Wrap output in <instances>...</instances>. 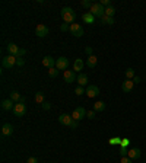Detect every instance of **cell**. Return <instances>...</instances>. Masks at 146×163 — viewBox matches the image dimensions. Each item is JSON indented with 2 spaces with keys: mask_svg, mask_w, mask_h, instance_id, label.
I'll use <instances>...</instances> for the list:
<instances>
[{
  "mask_svg": "<svg viewBox=\"0 0 146 163\" xmlns=\"http://www.w3.org/2000/svg\"><path fill=\"white\" fill-rule=\"evenodd\" d=\"M62 18L64 20V23H75L76 19V13L72 7H63L62 9Z\"/></svg>",
  "mask_w": 146,
  "mask_h": 163,
  "instance_id": "cell-1",
  "label": "cell"
},
{
  "mask_svg": "<svg viewBox=\"0 0 146 163\" xmlns=\"http://www.w3.org/2000/svg\"><path fill=\"white\" fill-rule=\"evenodd\" d=\"M89 12H91L95 18H102V16L105 15V7L101 5V3H94Z\"/></svg>",
  "mask_w": 146,
  "mask_h": 163,
  "instance_id": "cell-2",
  "label": "cell"
},
{
  "mask_svg": "<svg viewBox=\"0 0 146 163\" xmlns=\"http://www.w3.org/2000/svg\"><path fill=\"white\" fill-rule=\"evenodd\" d=\"M13 115L18 118H21L25 115V112H26V105L24 103V102H16L15 103V108H13Z\"/></svg>",
  "mask_w": 146,
  "mask_h": 163,
  "instance_id": "cell-3",
  "label": "cell"
},
{
  "mask_svg": "<svg viewBox=\"0 0 146 163\" xmlns=\"http://www.w3.org/2000/svg\"><path fill=\"white\" fill-rule=\"evenodd\" d=\"M16 61H18V57L9 54V56H6L2 58V66L5 67V69H12V67L16 64Z\"/></svg>",
  "mask_w": 146,
  "mask_h": 163,
  "instance_id": "cell-4",
  "label": "cell"
},
{
  "mask_svg": "<svg viewBox=\"0 0 146 163\" xmlns=\"http://www.w3.org/2000/svg\"><path fill=\"white\" fill-rule=\"evenodd\" d=\"M86 112H88V111H86L85 108L79 107V108H76V109L72 112V118H73V119H76V121H80V119L86 118Z\"/></svg>",
  "mask_w": 146,
  "mask_h": 163,
  "instance_id": "cell-5",
  "label": "cell"
},
{
  "mask_svg": "<svg viewBox=\"0 0 146 163\" xmlns=\"http://www.w3.org/2000/svg\"><path fill=\"white\" fill-rule=\"evenodd\" d=\"M48 32H50V29H48V26H45L44 23H40V25H36L35 28V35L40 36V38H44V36L48 35Z\"/></svg>",
  "mask_w": 146,
  "mask_h": 163,
  "instance_id": "cell-6",
  "label": "cell"
},
{
  "mask_svg": "<svg viewBox=\"0 0 146 163\" xmlns=\"http://www.w3.org/2000/svg\"><path fill=\"white\" fill-rule=\"evenodd\" d=\"M69 31H70V34H72L73 36H78V38H80V36L84 35V28L79 25V23H72Z\"/></svg>",
  "mask_w": 146,
  "mask_h": 163,
  "instance_id": "cell-7",
  "label": "cell"
},
{
  "mask_svg": "<svg viewBox=\"0 0 146 163\" xmlns=\"http://www.w3.org/2000/svg\"><path fill=\"white\" fill-rule=\"evenodd\" d=\"M56 67H57L58 70H67L69 67V60L67 57H58L57 60H56Z\"/></svg>",
  "mask_w": 146,
  "mask_h": 163,
  "instance_id": "cell-8",
  "label": "cell"
},
{
  "mask_svg": "<svg viewBox=\"0 0 146 163\" xmlns=\"http://www.w3.org/2000/svg\"><path fill=\"white\" fill-rule=\"evenodd\" d=\"M6 48H7V51H9V54H11V56H15V57H18V58H19V51H21V48L16 45V44H13V42H9Z\"/></svg>",
  "mask_w": 146,
  "mask_h": 163,
  "instance_id": "cell-9",
  "label": "cell"
},
{
  "mask_svg": "<svg viewBox=\"0 0 146 163\" xmlns=\"http://www.w3.org/2000/svg\"><path fill=\"white\" fill-rule=\"evenodd\" d=\"M86 95L89 98H97L99 95V87L95 86V85H89L88 89H86Z\"/></svg>",
  "mask_w": 146,
  "mask_h": 163,
  "instance_id": "cell-10",
  "label": "cell"
},
{
  "mask_svg": "<svg viewBox=\"0 0 146 163\" xmlns=\"http://www.w3.org/2000/svg\"><path fill=\"white\" fill-rule=\"evenodd\" d=\"M13 108H15V102L12 99H3L2 101V109L3 111H13Z\"/></svg>",
  "mask_w": 146,
  "mask_h": 163,
  "instance_id": "cell-11",
  "label": "cell"
},
{
  "mask_svg": "<svg viewBox=\"0 0 146 163\" xmlns=\"http://www.w3.org/2000/svg\"><path fill=\"white\" fill-rule=\"evenodd\" d=\"M72 121H73L72 115H67V114H62V115L58 117V122L63 124V125H67V127H70Z\"/></svg>",
  "mask_w": 146,
  "mask_h": 163,
  "instance_id": "cell-12",
  "label": "cell"
},
{
  "mask_svg": "<svg viewBox=\"0 0 146 163\" xmlns=\"http://www.w3.org/2000/svg\"><path fill=\"white\" fill-rule=\"evenodd\" d=\"M76 79H78V77H76V71H73V70L64 71V80L67 82V83H72V82H75Z\"/></svg>",
  "mask_w": 146,
  "mask_h": 163,
  "instance_id": "cell-13",
  "label": "cell"
},
{
  "mask_svg": "<svg viewBox=\"0 0 146 163\" xmlns=\"http://www.w3.org/2000/svg\"><path fill=\"white\" fill-rule=\"evenodd\" d=\"M133 86H135L133 80H129V79H126V80L123 82V85H121V89H123V92L129 93V92L133 90Z\"/></svg>",
  "mask_w": 146,
  "mask_h": 163,
  "instance_id": "cell-14",
  "label": "cell"
},
{
  "mask_svg": "<svg viewBox=\"0 0 146 163\" xmlns=\"http://www.w3.org/2000/svg\"><path fill=\"white\" fill-rule=\"evenodd\" d=\"M42 64H44V67L53 69V67L56 66V60H54L51 56H45L44 58H42Z\"/></svg>",
  "mask_w": 146,
  "mask_h": 163,
  "instance_id": "cell-15",
  "label": "cell"
},
{
  "mask_svg": "<svg viewBox=\"0 0 146 163\" xmlns=\"http://www.w3.org/2000/svg\"><path fill=\"white\" fill-rule=\"evenodd\" d=\"M2 134L6 136V137H9L13 134V125L12 124H3L2 125Z\"/></svg>",
  "mask_w": 146,
  "mask_h": 163,
  "instance_id": "cell-16",
  "label": "cell"
},
{
  "mask_svg": "<svg viewBox=\"0 0 146 163\" xmlns=\"http://www.w3.org/2000/svg\"><path fill=\"white\" fill-rule=\"evenodd\" d=\"M82 20H84L85 23H89V25H92L95 22V16L91 13V12H86V13H84L82 15Z\"/></svg>",
  "mask_w": 146,
  "mask_h": 163,
  "instance_id": "cell-17",
  "label": "cell"
},
{
  "mask_svg": "<svg viewBox=\"0 0 146 163\" xmlns=\"http://www.w3.org/2000/svg\"><path fill=\"white\" fill-rule=\"evenodd\" d=\"M78 83L79 86H85V85H88V74H85V73H79L78 76Z\"/></svg>",
  "mask_w": 146,
  "mask_h": 163,
  "instance_id": "cell-18",
  "label": "cell"
},
{
  "mask_svg": "<svg viewBox=\"0 0 146 163\" xmlns=\"http://www.w3.org/2000/svg\"><path fill=\"white\" fill-rule=\"evenodd\" d=\"M140 154H142V152L139 148H131V150H129V154H127V156H129L131 160H135V159L140 157Z\"/></svg>",
  "mask_w": 146,
  "mask_h": 163,
  "instance_id": "cell-19",
  "label": "cell"
},
{
  "mask_svg": "<svg viewBox=\"0 0 146 163\" xmlns=\"http://www.w3.org/2000/svg\"><path fill=\"white\" fill-rule=\"evenodd\" d=\"M97 63H98V58L95 56H89L88 58H86V66H88L89 69H94V67L97 66Z\"/></svg>",
  "mask_w": 146,
  "mask_h": 163,
  "instance_id": "cell-20",
  "label": "cell"
},
{
  "mask_svg": "<svg viewBox=\"0 0 146 163\" xmlns=\"http://www.w3.org/2000/svg\"><path fill=\"white\" fill-rule=\"evenodd\" d=\"M84 61L80 60V58H76L75 60V63H73V71H80L82 69H84Z\"/></svg>",
  "mask_w": 146,
  "mask_h": 163,
  "instance_id": "cell-21",
  "label": "cell"
},
{
  "mask_svg": "<svg viewBox=\"0 0 146 163\" xmlns=\"http://www.w3.org/2000/svg\"><path fill=\"white\" fill-rule=\"evenodd\" d=\"M9 99H12L13 102H21L22 96H21V93L18 90H12L11 93H9Z\"/></svg>",
  "mask_w": 146,
  "mask_h": 163,
  "instance_id": "cell-22",
  "label": "cell"
},
{
  "mask_svg": "<svg viewBox=\"0 0 146 163\" xmlns=\"http://www.w3.org/2000/svg\"><path fill=\"white\" fill-rule=\"evenodd\" d=\"M105 109V103L102 101H98V102H95V105H94V111L95 112H102Z\"/></svg>",
  "mask_w": 146,
  "mask_h": 163,
  "instance_id": "cell-23",
  "label": "cell"
},
{
  "mask_svg": "<svg viewBox=\"0 0 146 163\" xmlns=\"http://www.w3.org/2000/svg\"><path fill=\"white\" fill-rule=\"evenodd\" d=\"M101 22L105 23V25H114V19H113V18H110V16H105V15L101 18Z\"/></svg>",
  "mask_w": 146,
  "mask_h": 163,
  "instance_id": "cell-24",
  "label": "cell"
},
{
  "mask_svg": "<svg viewBox=\"0 0 146 163\" xmlns=\"http://www.w3.org/2000/svg\"><path fill=\"white\" fill-rule=\"evenodd\" d=\"M35 102L36 103H44V93L42 92H36L35 93Z\"/></svg>",
  "mask_w": 146,
  "mask_h": 163,
  "instance_id": "cell-25",
  "label": "cell"
},
{
  "mask_svg": "<svg viewBox=\"0 0 146 163\" xmlns=\"http://www.w3.org/2000/svg\"><path fill=\"white\" fill-rule=\"evenodd\" d=\"M114 13H115V9L113 7V6H110V7H105V16L114 18Z\"/></svg>",
  "mask_w": 146,
  "mask_h": 163,
  "instance_id": "cell-26",
  "label": "cell"
},
{
  "mask_svg": "<svg viewBox=\"0 0 146 163\" xmlns=\"http://www.w3.org/2000/svg\"><path fill=\"white\" fill-rule=\"evenodd\" d=\"M48 76L53 77V79H54V77H57V76H58V69H57V67L48 69Z\"/></svg>",
  "mask_w": 146,
  "mask_h": 163,
  "instance_id": "cell-27",
  "label": "cell"
},
{
  "mask_svg": "<svg viewBox=\"0 0 146 163\" xmlns=\"http://www.w3.org/2000/svg\"><path fill=\"white\" fill-rule=\"evenodd\" d=\"M133 77H135V70H133V69H127V70H126V79L133 80Z\"/></svg>",
  "mask_w": 146,
  "mask_h": 163,
  "instance_id": "cell-28",
  "label": "cell"
},
{
  "mask_svg": "<svg viewBox=\"0 0 146 163\" xmlns=\"http://www.w3.org/2000/svg\"><path fill=\"white\" fill-rule=\"evenodd\" d=\"M92 5H94V3H91V2H89V0H82V2H80V6H82V7H85V9H91V7H92Z\"/></svg>",
  "mask_w": 146,
  "mask_h": 163,
  "instance_id": "cell-29",
  "label": "cell"
},
{
  "mask_svg": "<svg viewBox=\"0 0 146 163\" xmlns=\"http://www.w3.org/2000/svg\"><path fill=\"white\" fill-rule=\"evenodd\" d=\"M75 93H76L78 96H80V95H84V93H86V92L84 90V87H82V86H78L76 89H75Z\"/></svg>",
  "mask_w": 146,
  "mask_h": 163,
  "instance_id": "cell-30",
  "label": "cell"
},
{
  "mask_svg": "<svg viewBox=\"0 0 146 163\" xmlns=\"http://www.w3.org/2000/svg\"><path fill=\"white\" fill-rule=\"evenodd\" d=\"M120 154H121V157H126L129 154V150L126 147H123V146H120Z\"/></svg>",
  "mask_w": 146,
  "mask_h": 163,
  "instance_id": "cell-31",
  "label": "cell"
},
{
  "mask_svg": "<svg viewBox=\"0 0 146 163\" xmlns=\"http://www.w3.org/2000/svg\"><path fill=\"white\" fill-rule=\"evenodd\" d=\"M110 144H121V138H118V137L111 138V140H110Z\"/></svg>",
  "mask_w": 146,
  "mask_h": 163,
  "instance_id": "cell-32",
  "label": "cell"
},
{
  "mask_svg": "<svg viewBox=\"0 0 146 163\" xmlns=\"http://www.w3.org/2000/svg\"><path fill=\"white\" fill-rule=\"evenodd\" d=\"M86 118H89V119H94V118H95V111H94V109L86 112Z\"/></svg>",
  "mask_w": 146,
  "mask_h": 163,
  "instance_id": "cell-33",
  "label": "cell"
},
{
  "mask_svg": "<svg viewBox=\"0 0 146 163\" xmlns=\"http://www.w3.org/2000/svg\"><path fill=\"white\" fill-rule=\"evenodd\" d=\"M99 3L104 6V7H110V6H111V2H110V0H101Z\"/></svg>",
  "mask_w": 146,
  "mask_h": 163,
  "instance_id": "cell-34",
  "label": "cell"
},
{
  "mask_svg": "<svg viewBox=\"0 0 146 163\" xmlns=\"http://www.w3.org/2000/svg\"><path fill=\"white\" fill-rule=\"evenodd\" d=\"M42 109H45V111L51 109V103H50V102H44V103H42Z\"/></svg>",
  "mask_w": 146,
  "mask_h": 163,
  "instance_id": "cell-35",
  "label": "cell"
},
{
  "mask_svg": "<svg viewBox=\"0 0 146 163\" xmlns=\"http://www.w3.org/2000/svg\"><path fill=\"white\" fill-rule=\"evenodd\" d=\"M85 52L88 54V57H89V56H94V54H92V52H94L92 47H86V48H85Z\"/></svg>",
  "mask_w": 146,
  "mask_h": 163,
  "instance_id": "cell-36",
  "label": "cell"
},
{
  "mask_svg": "<svg viewBox=\"0 0 146 163\" xmlns=\"http://www.w3.org/2000/svg\"><path fill=\"white\" fill-rule=\"evenodd\" d=\"M121 163H133V160L129 156H126V157H121Z\"/></svg>",
  "mask_w": 146,
  "mask_h": 163,
  "instance_id": "cell-37",
  "label": "cell"
},
{
  "mask_svg": "<svg viewBox=\"0 0 146 163\" xmlns=\"http://www.w3.org/2000/svg\"><path fill=\"white\" fill-rule=\"evenodd\" d=\"M78 125H79V121H76V119H73V121H72V124H70V128H73V130H75V128H78Z\"/></svg>",
  "mask_w": 146,
  "mask_h": 163,
  "instance_id": "cell-38",
  "label": "cell"
},
{
  "mask_svg": "<svg viewBox=\"0 0 146 163\" xmlns=\"http://www.w3.org/2000/svg\"><path fill=\"white\" fill-rule=\"evenodd\" d=\"M16 64H18L19 67H22L24 64H25V61H24V58H22V57H19V58H18V61H16Z\"/></svg>",
  "mask_w": 146,
  "mask_h": 163,
  "instance_id": "cell-39",
  "label": "cell"
},
{
  "mask_svg": "<svg viewBox=\"0 0 146 163\" xmlns=\"http://www.w3.org/2000/svg\"><path fill=\"white\" fill-rule=\"evenodd\" d=\"M129 140H127V138H123V140H121V144L120 146H123V147H127V146H129Z\"/></svg>",
  "mask_w": 146,
  "mask_h": 163,
  "instance_id": "cell-40",
  "label": "cell"
},
{
  "mask_svg": "<svg viewBox=\"0 0 146 163\" xmlns=\"http://www.w3.org/2000/svg\"><path fill=\"white\" fill-rule=\"evenodd\" d=\"M26 163H38V159L36 157H29L26 160Z\"/></svg>",
  "mask_w": 146,
  "mask_h": 163,
  "instance_id": "cell-41",
  "label": "cell"
},
{
  "mask_svg": "<svg viewBox=\"0 0 146 163\" xmlns=\"http://www.w3.org/2000/svg\"><path fill=\"white\" fill-rule=\"evenodd\" d=\"M60 29L64 32V31H67V29H70V26H67V23H63L62 26H60Z\"/></svg>",
  "mask_w": 146,
  "mask_h": 163,
  "instance_id": "cell-42",
  "label": "cell"
},
{
  "mask_svg": "<svg viewBox=\"0 0 146 163\" xmlns=\"http://www.w3.org/2000/svg\"><path fill=\"white\" fill-rule=\"evenodd\" d=\"M139 82H140V77H139V76L133 77V83H139Z\"/></svg>",
  "mask_w": 146,
  "mask_h": 163,
  "instance_id": "cell-43",
  "label": "cell"
},
{
  "mask_svg": "<svg viewBox=\"0 0 146 163\" xmlns=\"http://www.w3.org/2000/svg\"><path fill=\"white\" fill-rule=\"evenodd\" d=\"M25 54H26V50H24V48H21V51H19V57L25 56Z\"/></svg>",
  "mask_w": 146,
  "mask_h": 163,
  "instance_id": "cell-44",
  "label": "cell"
}]
</instances>
